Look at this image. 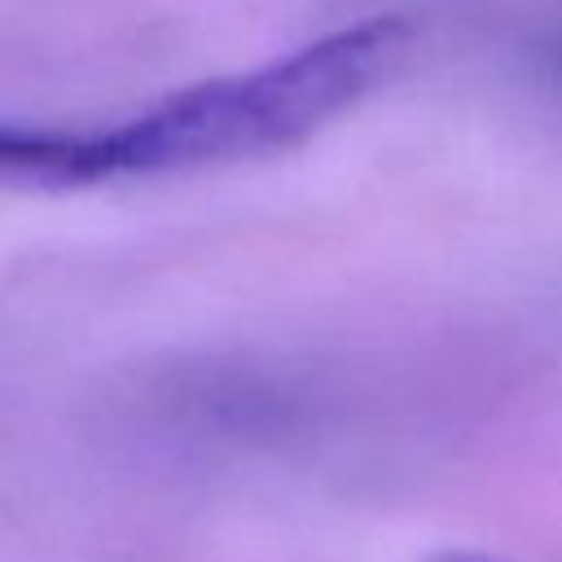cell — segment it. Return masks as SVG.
I'll return each mask as SVG.
<instances>
[{
    "label": "cell",
    "instance_id": "1",
    "mask_svg": "<svg viewBox=\"0 0 562 562\" xmlns=\"http://www.w3.org/2000/svg\"><path fill=\"white\" fill-rule=\"evenodd\" d=\"M430 562H496V558H487V553H465V549H448V553H439V558H430Z\"/></svg>",
    "mask_w": 562,
    "mask_h": 562
},
{
    "label": "cell",
    "instance_id": "2",
    "mask_svg": "<svg viewBox=\"0 0 562 562\" xmlns=\"http://www.w3.org/2000/svg\"><path fill=\"white\" fill-rule=\"evenodd\" d=\"M553 61H558V75H562V48H558V53H553Z\"/></svg>",
    "mask_w": 562,
    "mask_h": 562
}]
</instances>
